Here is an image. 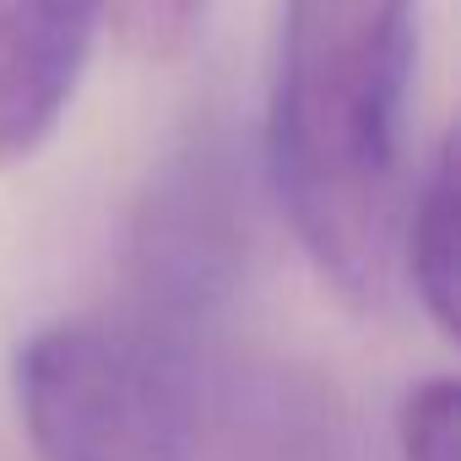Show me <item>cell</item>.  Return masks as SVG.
I'll return each mask as SVG.
<instances>
[{
  "mask_svg": "<svg viewBox=\"0 0 461 461\" xmlns=\"http://www.w3.org/2000/svg\"><path fill=\"white\" fill-rule=\"evenodd\" d=\"M456 412H461V396H456V380L450 375H434L423 385L407 391L402 402V418H396V450L402 461H461L456 450Z\"/></svg>",
  "mask_w": 461,
  "mask_h": 461,
  "instance_id": "obj_6",
  "label": "cell"
},
{
  "mask_svg": "<svg viewBox=\"0 0 461 461\" xmlns=\"http://www.w3.org/2000/svg\"><path fill=\"white\" fill-rule=\"evenodd\" d=\"M396 283L412 288V299L445 337L456 331L461 261H456V152L450 141H439L407 185V206L396 228Z\"/></svg>",
  "mask_w": 461,
  "mask_h": 461,
  "instance_id": "obj_5",
  "label": "cell"
},
{
  "mask_svg": "<svg viewBox=\"0 0 461 461\" xmlns=\"http://www.w3.org/2000/svg\"><path fill=\"white\" fill-rule=\"evenodd\" d=\"M12 385L39 461H190V342L131 310L33 331Z\"/></svg>",
  "mask_w": 461,
  "mask_h": 461,
  "instance_id": "obj_2",
  "label": "cell"
},
{
  "mask_svg": "<svg viewBox=\"0 0 461 461\" xmlns=\"http://www.w3.org/2000/svg\"><path fill=\"white\" fill-rule=\"evenodd\" d=\"M98 23L104 0H0V168L55 136Z\"/></svg>",
  "mask_w": 461,
  "mask_h": 461,
  "instance_id": "obj_4",
  "label": "cell"
},
{
  "mask_svg": "<svg viewBox=\"0 0 461 461\" xmlns=\"http://www.w3.org/2000/svg\"><path fill=\"white\" fill-rule=\"evenodd\" d=\"M418 0H283L267 87V179L337 299L396 294Z\"/></svg>",
  "mask_w": 461,
  "mask_h": 461,
  "instance_id": "obj_1",
  "label": "cell"
},
{
  "mask_svg": "<svg viewBox=\"0 0 461 461\" xmlns=\"http://www.w3.org/2000/svg\"><path fill=\"white\" fill-rule=\"evenodd\" d=\"M201 0H104V23L141 55H174L195 28Z\"/></svg>",
  "mask_w": 461,
  "mask_h": 461,
  "instance_id": "obj_7",
  "label": "cell"
},
{
  "mask_svg": "<svg viewBox=\"0 0 461 461\" xmlns=\"http://www.w3.org/2000/svg\"><path fill=\"white\" fill-rule=\"evenodd\" d=\"M245 272V185L217 131L174 147L141 195L131 234V315L195 342L201 321L240 288Z\"/></svg>",
  "mask_w": 461,
  "mask_h": 461,
  "instance_id": "obj_3",
  "label": "cell"
}]
</instances>
